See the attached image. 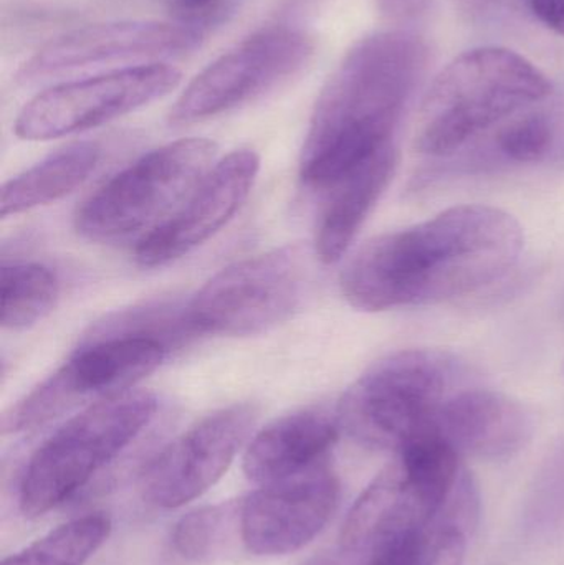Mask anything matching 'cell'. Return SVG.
I'll return each instance as SVG.
<instances>
[{
    "label": "cell",
    "instance_id": "7402d4cb",
    "mask_svg": "<svg viewBox=\"0 0 564 565\" xmlns=\"http://www.w3.org/2000/svg\"><path fill=\"white\" fill-rule=\"evenodd\" d=\"M241 510L242 501H228L185 514L172 531L175 553L192 563H211L224 556L232 537L242 534Z\"/></svg>",
    "mask_w": 564,
    "mask_h": 565
},
{
    "label": "cell",
    "instance_id": "9c48e42d",
    "mask_svg": "<svg viewBox=\"0 0 564 565\" xmlns=\"http://www.w3.org/2000/svg\"><path fill=\"white\" fill-rule=\"evenodd\" d=\"M168 354L161 339L116 332L78 349L58 371L2 415V434L35 430L75 408L132 391Z\"/></svg>",
    "mask_w": 564,
    "mask_h": 565
},
{
    "label": "cell",
    "instance_id": "7a4b0ae2",
    "mask_svg": "<svg viewBox=\"0 0 564 565\" xmlns=\"http://www.w3.org/2000/svg\"><path fill=\"white\" fill-rule=\"evenodd\" d=\"M429 56L426 42L403 30L364 36L344 55L311 116L300 162L305 184L324 191L394 145Z\"/></svg>",
    "mask_w": 564,
    "mask_h": 565
},
{
    "label": "cell",
    "instance_id": "d6986e66",
    "mask_svg": "<svg viewBox=\"0 0 564 565\" xmlns=\"http://www.w3.org/2000/svg\"><path fill=\"white\" fill-rule=\"evenodd\" d=\"M102 158L96 142H76L6 182L0 192L2 218L19 215L72 194Z\"/></svg>",
    "mask_w": 564,
    "mask_h": 565
},
{
    "label": "cell",
    "instance_id": "6da1fadb",
    "mask_svg": "<svg viewBox=\"0 0 564 565\" xmlns=\"http://www.w3.org/2000/svg\"><path fill=\"white\" fill-rule=\"evenodd\" d=\"M525 237L513 215L490 205H459L430 221L371 238L340 278L344 299L361 311L430 306L502 280Z\"/></svg>",
    "mask_w": 564,
    "mask_h": 565
},
{
    "label": "cell",
    "instance_id": "7c38bea8",
    "mask_svg": "<svg viewBox=\"0 0 564 565\" xmlns=\"http://www.w3.org/2000/svg\"><path fill=\"white\" fill-rule=\"evenodd\" d=\"M257 418L254 404H234L192 425L142 471V500L161 510L198 500L224 477Z\"/></svg>",
    "mask_w": 564,
    "mask_h": 565
},
{
    "label": "cell",
    "instance_id": "8992f818",
    "mask_svg": "<svg viewBox=\"0 0 564 565\" xmlns=\"http://www.w3.org/2000/svg\"><path fill=\"white\" fill-rule=\"evenodd\" d=\"M215 154L217 145L204 138L179 139L152 149L79 205L75 231L102 244L138 234L145 237L184 204L214 168Z\"/></svg>",
    "mask_w": 564,
    "mask_h": 565
},
{
    "label": "cell",
    "instance_id": "ffe728a7",
    "mask_svg": "<svg viewBox=\"0 0 564 565\" xmlns=\"http://www.w3.org/2000/svg\"><path fill=\"white\" fill-rule=\"evenodd\" d=\"M0 295L2 328L6 331H25L55 308L60 282L56 275L43 265H6L0 271Z\"/></svg>",
    "mask_w": 564,
    "mask_h": 565
},
{
    "label": "cell",
    "instance_id": "5b68a950",
    "mask_svg": "<svg viewBox=\"0 0 564 565\" xmlns=\"http://www.w3.org/2000/svg\"><path fill=\"white\" fill-rule=\"evenodd\" d=\"M155 395L129 391L89 405L50 435L30 457L20 484V510L40 518L75 497L151 424Z\"/></svg>",
    "mask_w": 564,
    "mask_h": 565
},
{
    "label": "cell",
    "instance_id": "d4e9b609",
    "mask_svg": "<svg viewBox=\"0 0 564 565\" xmlns=\"http://www.w3.org/2000/svg\"><path fill=\"white\" fill-rule=\"evenodd\" d=\"M434 527L383 541L370 551L366 565H426Z\"/></svg>",
    "mask_w": 564,
    "mask_h": 565
},
{
    "label": "cell",
    "instance_id": "83f0119b",
    "mask_svg": "<svg viewBox=\"0 0 564 565\" xmlns=\"http://www.w3.org/2000/svg\"><path fill=\"white\" fill-rule=\"evenodd\" d=\"M523 3L546 29L564 36V0H523Z\"/></svg>",
    "mask_w": 564,
    "mask_h": 565
},
{
    "label": "cell",
    "instance_id": "cb8c5ba5",
    "mask_svg": "<svg viewBox=\"0 0 564 565\" xmlns=\"http://www.w3.org/2000/svg\"><path fill=\"white\" fill-rule=\"evenodd\" d=\"M238 0H166L169 15L179 25L207 33L224 23L237 9Z\"/></svg>",
    "mask_w": 564,
    "mask_h": 565
},
{
    "label": "cell",
    "instance_id": "f1b7e54d",
    "mask_svg": "<svg viewBox=\"0 0 564 565\" xmlns=\"http://www.w3.org/2000/svg\"><path fill=\"white\" fill-rule=\"evenodd\" d=\"M318 565H324V564H318Z\"/></svg>",
    "mask_w": 564,
    "mask_h": 565
},
{
    "label": "cell",
    "instance_id": "ac0fdd59",
    "mask_svg": "<svg viewBox=\"0 0 564 565\" xmlns=\"http://www.w3.org/2000/svg\"><path fill=\"white\" fill-rule=\"evenodd\" d=\"M397 168V149L391 145L324 189V202L315 231V255L323 264L343 258L374 205L390 188Z\"/></svg>",
    "mask_w": 564,
    "mask_h": 565
},
{
    "label": "cell",
    "instance_id": "2e32d148",
    "mask_svg": "<svg viewBox=\"0 0 564 565\" xmlns=\"http://www.w3.org/2000/svg\"><path fill=\"white\" fill-rule=\"evenodd\" d=\"M433 434L460 457L503 460L526 447L533 418L525 405L502 392L466 387L443 405Z\"/></svg>",
    "mask_w": 564,
    "mask_h": 565
},
{
    "label": "cell",
    "instance_id": "3957f363",
    "mask_svg": "<svg viewBox=\"0 0 564 565\" xmlns=\"http://www.w3.org/2000/svg\"><path fill=\"white\" fill-rule=\"evenodd\" d=\"M549 76L529 58L479 46L454 58L434 79L417 116L414 148L450 156L519 109L552 95Z\"/></svg>",
    "mask_w": 564,
    "mask_h": 565
},
{
    "label": "cell",
    "instance_id": "9a60e30c",
    "mask_svg": "<svg viewBox=\"0 0 564 565\" xmlns=\"http://www.w3.org/2000/svg\"><path fill=\"white\" fill-rule=\"evenodd\" d=\"M258 169L260 159L251 149L225 156L168 221L139 238L136 262L142 267H162L214 237L247 201Z\"/></svg>",
    "mask_w": 564,
    "mask_h": 565
},
{
    "label": "cell",
    "instance_id": "4fadbf2b",
    "mask_svg": "<svg viewBox=\"0 0 564 565\" xmlns=\"http://www.w3.org/2000/svg\"><path fill=\"white\" fill-rule=\"evenodd\" d=\"M202 39L204 33L175 22L121 20L95 23L46 43L23 63L17 79L23 85H32L95 66L169 58L198 49Z\"/></svg>",
    "mask_w": 564,
    "mask_h": 565
},
{
    "label": "cell",
    "instance_id": "ba28073f",
    "mask_svg": "<svg viewBox=\"0 0 564 565\" xmlns=\"http://www.w3.org/2000/svg\"><path fill=\"white\" fill-rule=\"evenodd\" d=\"M308 274V252L300 245L237 262L205 282L185 306V331L224 338L270 331L300 308Z\"/></svg>",
    "mask_w": 564,
    "mask_h": 565
},
{
    "label": "cell",
    "instance_id": "484cf974",
    "mask_svg": "<svg viewBox=\"0 0 564 565\" xmlns=\"http://www.w3.org/2000/svg\"><path fill=\"white\" fill-rule=\"evenodd\" d=\"M466 547V531L454 526H436L426 565H462Z\"/></svg>",
    "mask_w": 564,
    "mask_h": 565
},
{
    "label": "cell",
    "instance_id": "44dd1931",
    "mask_svg": "<svg viewBox=\"0 0 564 565\" xmlns=\"http://www.w3.org/2000/svg\"><path fill=\"white\" fill-rule=\"evenodd\" d=\"M111 533V521L105 514L76 518L50 531L2 565H85Z\"/></svg>",
    "mask_w": 564,
    "mask_h": 565
},
{
    "label": "cell",
    "instance_id": "8fae6325",
    "mask_svg": "<svg viewBox=\"0 0 564 565\" xmlns=\"http://www.w3.org/2000/svg\"><path fill=\"white\" fill-rule=\"evenodd\" d=\"M182 73L168 63L126 66L52 86L30 99L15 119L25 141H49L98 128L178 88Z\"/></svg>",
    "mask_w": 564,
    "mask_h": 565
},
{
    "label": "cell",
    "instance_id": "e0dca14e",
    "mask_svg": "<svg viewBox=\"0 0 564 565\" xmlns=\"http://www.w3.org/2000/svg\"><path fill=\"white\" fill-rule=\"evenodd\" d=\"M337 412L304 408L258 431L244 455V473L258 484L285 480L327 460L340 435Z\"/></svg>",
    "mask_w": 564,
    "mask_h": 565
},
{
    "label": "cell",
    "instance_id": "52a82bcc",
    "mask_svg": "<svg viewBox=\"0 0 564 565\" xmlns=\"http://www.w3.org/2000/svg\"><path fill=\"white\" fill-rule=\"evenodd\" d=\"M460 455L437 437L411 441L376 475L348 513L340 544L348 553L416 531L433 530L456 490Z\"/></svg>",
    "mask_w": 564,
    "mask_h": 565
},
{
    "label": "cell",
    "instance_id": "5bb4252c",
    "mask_svg": "<svg viewBox=\"0 0 564 565\" xmlns=\"http://www.w3.org/2000/svg\"><path fill=\"white\" fill-rule=\"evenodd\" d=\"M340 500V481L327 460L285 480L262 484L242 501L241 540L255 556H287L310 544Z\"/></svg>",
    "mask_w": 564,
    "mask_h": 565
},
{
    "label": "cell",
    "instance_id": "4316f807",
    "mask_svg": "<svg viewBox=\"0 0 564 565\" xmlns=\"http://www.w3.org/2000/svg\"><path fill=\"white\" fill-rule=\"evenodd\" d=\"M433 0H376L381 15L396 22L417 19L429 10Z\"/></svg>",
    "mask_w": 564,
    "mask_h": 565
},
{
    "label": "cell",
    "instance_id": "603a6c76",
    "mask_svg": "<svg viewBox=\"0 0 564 565\" xmlns=\"http://www.w3.org/2000/svg\"><path fill=\"white\" fill-rule=\"evenodd\" d=\"M553 145V125L543 113H530L507 125L497 136V146L509 161L529 164L549 154Z\"/></svg>",
    "mask_w": 564,
    "mask_h": 565
},
{
    "label": "cell",
    "instance_id": "30bf717a",
    "mask_svg": "<svg viewBox=\"0 0 564 565\" xmlns=\"http://www.w3.org/2000/svg\"><path fill=\"white\" fill-rule=\"evenodd\" d=\"M313 52V40L304 30L290 25L258 30L189 83L169 121L192 125L254 102L300 73Z\"/></svg>",
    "mask_w": 564,
    "mask_h": 565
},
{
    "label": "cell",
    "instance_id": "277c9868",
    "mask_svg": "<svg viewBox=\"0 0 564 565\" xmlns=\"http://www.w3.org/2000/svg\"><path fill=\"white\" fill-rule=\"evenodd\" d=\"M466 387V365L449 352H394L344 392L337 408L338 424L363 447L400 454L411 441L434 437L440 408Z\"/></svg>",
    "mask_w": 564,
    "mask_h": 565
}]
</instances>
